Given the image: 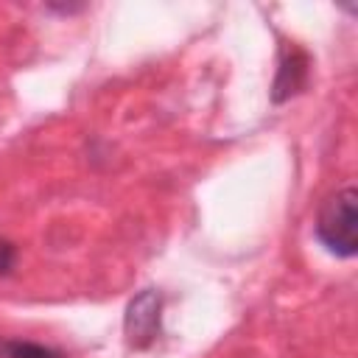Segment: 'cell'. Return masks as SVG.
<instances>
[{"instance_id": "obj_1", "label": "cell", "mask_w": 358, "mask_h": 358, "mask_svg": "<svg viewBox=\"0 0 358 358\" xmlns=\"http://www.w3.org/2000/svg\"><path fill=\"white\" fill-rule=\"evenodd\" d=\"M316 238L330 255L341 260L355 257L358 252V193L352 185L327 196L316 218Z\"/></svg>"}, {"instance_id": "obj_2", "label": "cell", "mask_w": 358, "mask_h": 358, "mask_svg": "<svg viewBox=\"0 0 358 358\" xmlns=\"http://www.w3.org/2000/svg\"><path fill=\"white\" fill-rule=\"evenodd\" d=\"M159 322H162V294L159 291L145 288L137 296H131V302L126 305V316H123V333H126L129 347L148 350L159 336Z\"/></svg>"}, {"instance_id": "obj_3", "label": "cell", "mask_w": 358, "mask_h": 358, "mask_svg": "<svg viewBox=\"0 0 358 358\" xmlns=\"http://www.w3.org/2000/svg\"><path fill=\"white\" fill-rule=\"evenodd\" d=\"M308 70H310L308 53L302 48H296V45L285 48L280 70H277V78H274V87H271V101L282 103V101L294 98L296 92H302L305 84H308Z\"/></svg>"}, {"instance_id": "obj_4", "label": "cell", "mask_w": 358, "mask_h": 358, "mask_svg": "<svg viewBox=\"0 0 358 358\" xmlns=\"http://www.w3.org/2000/svg\"><path fill=\"white\" fill-rule=\"evenodd\" d=\"M0 358H67V352L48 344H36V341L6 338L0 341Z\"/></svg>"}, {"instance_id": "obj_5", "label": "cell", "mask_w": 358, "mask_h": 358, "mask_svg": "<svg viewBox=\"0 0 358 358\" xmlns=\"http://www.w3.org/2000/svg\"><path fill=\"white\" fill-rule=\"evenodd\" d=\"M14 263H17V249H14V243H8V241L0 238V274H11Z\"/></svg>"}]
</instances>
